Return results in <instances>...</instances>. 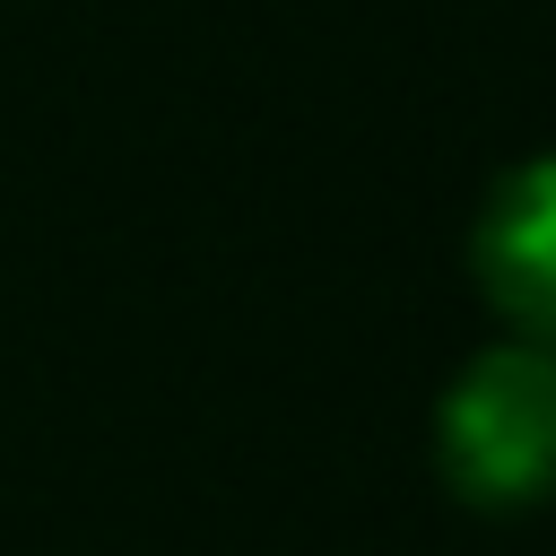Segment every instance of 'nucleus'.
Returning <instances> with one entry per match:
<instances>
[{"label": "nucleus", "mask_w": 556, "mask_h": 556, "mask_svg": "<svg viewBox=\"0 0 556 556\" xmlns=\"http://www.w3.org/2000/svg\"><path fill=\"white\" fill-rule=\"evenodd\" d=\"M434 469L478 513L556 504V348H478L434 408Z\"/></svg>", "instance_id": "nucleus-1"}, {"label": "nucleus", "mask_w": 556, "mask_h": 556, "mask_svg": "<svg viewBox=\"0 0 556 556\" xmlns=\"http://www.w3.org/2000/svg\"><path fill=\"white\" fill-rule=\"evenodd\" d=\"M469 278L513 339L556 348V156H530L486 191L469 235Z\"/></svg>", "instance_id": "nucleus-2"}]
</instances>
